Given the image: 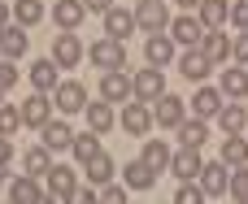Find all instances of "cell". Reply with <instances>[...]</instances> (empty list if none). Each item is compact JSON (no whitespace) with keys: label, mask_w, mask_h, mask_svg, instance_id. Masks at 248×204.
Segmentation results:
<instances>
[{"label":"cell","mask_w":248,"mask_h":204,"mask_svg":"<svg viewBox=\"0 0 248 204\" xmlns=\"http://www.w3.org/2000/svg\"><path fill=\"white\" fill-rule=\"evenodd\" d=\"M52 104H57V100H48V91H35V96H26V100H22V122L39 131L44 122H52Z\"/></svg>","instance_id":"obj_8"},{"label":"cell","mask_w":248,"mask_h":204,"mask_svg":"<svg viewBox=\"0 0 248 204\" xmlns=\"http://www.w3.org/2000/svg\"><path fill=\"white\" fill-rule=\"evenodd\" d=\"M48 152H52L48 144H39V148L22 152V170H26V174H35V178H39V174H48V170H52V157H48Z\"/></svg>","instance_id":"obj_27"},{"label":"cell","mask_w":248,"mask_h":204,"mask_svg":"<svg viewBox=\"0 0 248 204\" xmlns=\"http://www.w3.org/2000/svg\"><path fill=\"white\" fill-rule=\"evenodd\" d=\"M13 83H17V65H13V61H9V57H4V61H0V87H4V91H9V87H13Z\"/></svg>","instance_id":"obj_41"},{"label":"cell","mask_w":248,"mask_h":204,"mask_svg":"<svg viewBox=\"0 0 248 204\" xmlns=\"http://www.w3.org/2000/svg\"><path fill=\"white\" fill-rule=\"evenodd\" d=\"M9 26V9H4V0H0V30Z\"/></svg>","instance_id":"obj_46"},{"label":"cell","mask_w":248,"mask_h":204,"mask_svg":"<svg viewBox=\"0 0 248 204\" xmlns=\"http://www.w3.org/2000/svg\"><path fill=\"white\" fill-rule=\"evenodd\" d=\"M192 109H196V117H218L222 113V87H201Z\"/></svg>","instance_id":"obj_23"},{"label":"cell","mask_w":248,"mask_h":204,"mask_svg":"<svg viewBox=\"0 0 248 204\" xmlns=\"http://www.w3.org/2000/svg\"><path fill=\"white\" fill-rule=\"evenodd\" d=\"M83 57H87V48H83V39H78L74 30H61V35H52V61H57L61 70H74Z\"/></svg>","instance_id":"obj_1"},{"label":"cell","mask_w":248,"mask_h":204,"mask_svg":"<svg viewBox=\"0 0 248 204\" xmlns=\"http://www.w3.org/2000/svg\"><path fill=\"white\" fill-rule=\"evenodd\" d=\"M205 22H201V13H183V17H174L170 22V35H174V44H187V48H201V39H205Z\"/></svg>","instance_id":"obj_4"},{"label":"cell","mask_w":248,"mask_h":204,"mask_svg":"<svg viewBox=\"0 0 248 204\" xmlns=\"http://www.w3.org/2000/svg\"><path fill=\"white\" fill-rule=\"evenodd\" d=\"M131 83H135V100H148V104H153L157 96H166V83H161V65H148V70H140Z\"/></svg>","instance_id":"obj_10"},{"label":"cell","mask_w":248,"mask_h":204,"mask_svg":"<svg viewBox=\"0 0 248 204\" xmlns=\"http://www.w3.org/2000/svg\"><path fill=\"white\" fill-rule=\"evenodd\" d=\"M83 170H87V178H92V183H96V187H105V183H109V178H113V161H109V157H105V152H96V157H92V161H87V165H83Z\"/></svg>","instance_id":"obj_34"},{"label":"cell","mask_w":248,"mask_h":204,"mask_svg":"<svg viewBox=\"0 0 248 204\" xmlns=\"http://www.w3.org/2000/svg\"><path fill=\"white\" fill-rule=\"evenodd\" d=\"M179 139H183V148H201L205 139H209V126H205V117H183V126H179Z\"/></svg>","instance_id":"obj_30"},{"label":"cell","mask_w":248,"mask_h":204,"mask_svg":"<svg viewBox=\"0 0 248 204\" xmlns=\"http://www.w3.org/2000/svg\"><path fill=\"white\" fill-rule=\"evenodd\" d=\"M52 100H57V109L61 113H78V109H87V87L83 83H57V91H52Z\"/></svg>","instance_id":"obj_11"},{"label":"cell","mask_w":248,"mask_h":204,"mask_svg":"<svg viewBox=\"0 0 248 204\" xmlns=\"http://www.w3.org/2000/svg\"><path fill=\"white\" fill-rule=\"evenodd\" d=\"M57 61L52 57H44V61H35L31 65V83H35V91H57Z\"/></svg>","instance_id":"obj_22"},{"label":"cell","mask_w":248,"mask_h":204,"mask_svg":"<svg viewBox=\"0 0 248 204\" xmlns=\"http://www.w3.org/2000/svg\"><path fill=\"white\" fill-rule=\"evenodd\" d=\"M44 178H48V200H74L78 183H74V170L70 165H52Z\"/></svg>","instance_id":"obj_9"},{"label":"cell","mask_w":248,"mask_h":204,"mask_svg":"<svg viewBox=\"0 0 248 204\" xmlns=\"http://www.w3.org/2000/svg\"><path fill=\"white\" fill-rule=\"evenodd\" d=\"M153 183H157V170H153L144 157H140V161H126V187H131V191H148Z\"/></svg>","instance_id":"obj_20"},{"label":"cell","mask_w":248,"mask_h":204,"mask_svg":"<svg viewBox=\"0 0 248 204\" xmlns=\"http://www.w3.org/2000/svg\"><path fill=\"white\" fill-rule=\"evenodd\" d=\"M153 104H157L153 117H157L161 131H179V126H183V117H187V100H183V96H170V91H166V96H157Z\"/></svg>","instance_id":"obj_3"},{"label":"cell","mask_w":248,"mask_h":204,"mask_svg":"<svg viewBox=\"0 0 248 204\" xmlns=\"http://www.w3.org/2000/svg\"><path fill=\"white\" fill-rule=\"evenodd\" d=\"M0 61H4V52H0Z\"/></svg>","instance_id":"obj_49"},{"label":"cell","mask_w":248,"mask_h":204,"mask_svg":"<svg viewBox=\"0 0 248 204\" xmlns=\"http://www.w3.org/2000/svg\"><path fill=\"white\" fill-rule=\"evenodd\" d=\"M135 26H140L135 13H126V9H118V4L105 13V35H113V39H122V44H126V35H131Z\"/></svg>","instance_id":"obj_18"},{"label":"cell","mask_w":248,"mask_h":204,"mask_svg":"<svg viewBox=\"0 0 248 204\" xmlns=\"http://www.w3.org/2000/svg\"><path fill=\"white\" fill-rule=\"evenodd\" d=\"M83 13H87V4H83V0H57V9H52V22H57L61 30H74V26L83 22Z\"/></svg>","instance_id":"obj_21"},{"label":"cell","mask_w":248,"mask_h":204,"mask_svg":"<svg viewBox=\"0 0 248 204\" xmlns=\"http://www.w3.org/2000/svg\"><path fill=\"white\" fill-rule=\"evenodd\" d=\"M100 200H105V204H122V200H126V187H113V183H105V187H100Z\"/></svg>","instance_id":"obj_42"},{"label":"cell","mask_w":248,"mask_h":204,"mask_svg":"<svg viewBox=\"0 0 248 204\" xmlns=\"http://www.w3.org/2000/svg\"><path fill=\"white\" fill-rule=\"evenodd\" d=\"M9 200H17V204H44V200H48V191L35 183V174H22V178H13V187H9Z\"/></svg>","instance_id":"obj_15"},{"label":"cell","mask_w":248,"mask_h":204,"mask_svg":"<svg viewBox=\"0 0 248 204\" xmlns=\"http://www.w3.org/2000/svg\"><path fill=\"white\" fill-rule=\"evenodd\" d=\"M96 152H100V135H96V131H92V126H87V131H83V135H74V157H78V161H83V165H87V161H92V157H96Z\"/></svg>","instance_id":"obj_32"},{"label":"cell","mask_w":248,"mask_h":204,"mask_svg":"<svg viewBox=\"0 0 248 204\" xmlns=\"http://www.w3.org/2000/svg\"><path fill=\"white\" fill-rule=\"evenodd\" d=\"M231 22L240 30H248V0H231Z\"/></svg>","instance_id":"obj_40"},{"label":"cell","mask_w":248,"mask_h":204,"mask_svg":"<svg viewBox=\"0 0 248 204\" xmlns=\"http://www.w3.org/2000/svg\"><path fill=\"white\" fill-rule=\"evenodd\" d=\"M74 200H78V204H96V200H100L96 183H92V187H78V191H74Z\"/></svg>","instance_id":"obj_43"},{"label":"cell","mask_w":248,"mask_h":204,"mask_svg":"<svg viewBox=\"0 0 248 204\" xmlns=\"http://www.w3.org/2000/svg\"><path fill=\"white\" fill-rule=\"evenodd\" d=\"M201 52L218 65V61H231V35H222V26H209L205 39H201Z\"/></svg>","instance_id":"obj_13"},{"label":"cell","mask_w":248,"mask_h":204,"mask_svg":"<svg viewBox=\"0 0 248 204\" xmlns=\"http://www.w3.org/2000/svg\"><path fill=\"white\" fill-rule=\"evenodd\" d=\"M126 96H135L131 74H126V70H105V78H100V100L118 104V100H126Z\"/></svg>","instance_id":"obj_6"},{"label":"cell","mask_w":248,"mask_h":204,"mask_svg":"<svg viewBox=\"0 0 248 204\" xmlns=\"http://www.w3.org/2000/svg\"><path fill=\"white\" fill-rule=\"evenodd\" d=\"M113 109H109V100H100V104H87V126L96 131V135H105V131H113Z\"/></svg>","instance_id":"obj_29"},{"label":"cell","mask_w":248,"mask_h":204,"mask_svg":"<svg viewBox=\"0 0 248 204\" xmlns=\"http://www.w3.org/2000/svg\"><path fill=\"white\" fill-rule=\"evenodd\" d=\"M0 104H4V87H0Z\"/></svg>","instance_id":"obj_48"},{"label":"cell","mask_w":248,"mask_h":204,"mask_svg":"<svg viewBox=\"0 0 248 204\" xmlns=\"http://www.w3.org/2000/svg\"><path fill=\"white\" fill-rule=\"evenodd\" d=\"M231 61H235V65H248V30L231 35Z\"/></svg>","instance_id":"obj_37"},{"label":"cell","mask_w":248,"mask_h":204,"mask_svg":"<svg viewBox=\"0 0 248 204\" xmlns=\"http://www.w3.org/2000/svg\"><path fill=\"white\" fill-rule=\"evenodd\" d=\"M179 70H183V78H192V83H201V78H209V70H214V61L201 52V48H187L183 57H179Z\"/></svg>","instance_id":"obj_17"},{"label":"cell","mask_w":248,"mask_h":204,"mask_svg":"<svg viewBox=\"0 0 248 204\" xmlns=\"http://www.w3.org/2000/svg\"><path fill=\"white\" fill-rule=\"evenodd\" d=\"M170 170H174L183 183H196V178H201V170H205V161H201V148H183V152H174Z\"/></svg>","instance_id":"obj_14"},{"label":"cell","mask_w":248,"mask_h":204,"mask_svg":"<svg viewBox=\"0 0 248 204\" xmlns=\"http://www.w3.org/2000/svg\"><path fill=\"white\" fill-rule=\"evenodd\" d=\"M26 122H22V109L17 104H0V135H17Z\"/></svg>","instance_id":"obj_36"},{"label":"cell","mask_w":248,"mask_h":204,"mask_svg":"<svg viewBox=\"0 0 248 204\" xmlns=\"http://www.w3.org/2000/svg\"><path fill=\"white\" fill-rule=\"evenodd\" d=\"M13 17H17L22 26H35V22H44V4H39V0H17V4H13Z\"/></svg>","instance_id":"obj_35"},{"label":"cell","mask_w":248,"mask_h":204,"mask_svg":"<svg viewBox=\"0 0 248 204\" xmlns=\"http://www.w3.org/2000/svg\"><path fill=\"white\" fill-rule=\"evenodd\" d=\"M174 4H183V9H201V0H174Z\"/></svg>","instance_id":"obj_47"},{"label":"cell","mask_w":248,"mask_h":204,"mask_svg":"<svg viewBox=\"0 0 248 204\" xmlns=\"http://www.w3.org/2000/svg\"><path fill=\"white\" fill-rule=\"evenodd\" d=\"M39 135H44V144H48L52 152H61V148H74V131H70L65 122H44V126H39Z\"/></svg>","instance_id":"obj_24"},{"label":"cell","mask_w":248,"mask_h":204,"mask_svg":"<svg viewBox=\"0 0 248 204\" xmlns=\"http://www.w3.org/2000/svg\"><path fill=\"white\" fill-rule=\"evenodd\" d=\"M92 65H100V70H126V44L113 39V35L96 39L92 44Z\"/></svg>","instance_id":"obj_2"},{"label":"cell","mask_w":248,"mask_h":204,"mask_svg":"<svg viewBox=\"0 0 248 204\" xmlns=\"http://www.w3.org/2000/svg\"><path fill=\"white\" fill-rule=\"evenodd\" d=\"M83 4H87L92 13H109V9H113V0H83Z\"/></svg>","instance_id":"obj_45"},{"label":"cell","mask_w":248,"mask_h":204,"mask_svg":"<svg viewBox=\"0 0 248 204\" xmlns=\"http://www.w3.org/2000/svg\"><path fill=\"white\" fill-rule=\"evenodd\" d=\"M201 22L205 26H227L231 22V0H201Z\"/></svg>","instance_id":"obj_26"},{"label":"cell","mask_w":248,"mask_h":204,"mask_svg":"<svg viewBox=\"0 0 248 204\" xmlns=\"http://www.w3.org/2000/svg\"><path fill=\"white\" fill-rule=\"evenodd\" d=\"M201 187H205V196H227V191H231V165H227V161L205 165V170H201Z\"/></svg>","instance_id":"obj_12"},{"label":"cell","mask_w":248,"mask_h":204,"mask_svg":"<svg viewBox=\"0 0 248 204\" xmlns=\"http://www.w3.org/2000/svg\"><path fill=\"white\" fill-rule=\"evenodd\" d=\"M174 200H179V204H201V200H205V187H201V183H183Z\"/></svg>","instance_id":"obj_39"},{"label":"cell","mask_w":248,"mask_h":204,"mask_svg":"<svg viewBox=\"0 0 248 204\" xmlns=\"http://www.w3.org/2000/svg\"><path fill=\"white\" fill-rule=\"evenodd\" d=\"M231 196L248 204V165H240V170L231 174Z\"/></svg>","instance_id":"obj_38"},{"label":"cell","mask_w":248,"mask_h":204,"mask_svg":"<svg viewBox=\"0 0 248 204\" xmlns=\"http://www.w3.org/2000/svg\"><path fill=\"white\" fill-rule=\"evenodd\" d=\"M153 122H157V117H153L148 100H135V104H126V109H122V131H126V135H135V139H140V135H148V131H153Z\"/></svg>","instance_id":"obj_7"},{"label":"cell","mask_w":248,"mask_h":204,"mask_svg":"<svg viewBox=\"0 0 248 204\" xmlns=\"http://www.w3.org/2000/svg\"><path fill=\"white\" fill-rule=\"evenodd\" d=\"M26 44H31V39H26V26H22V22H13V26L0 30V52H4L9 61H17V57L26 52Z\"/></svg>","instance_id":"obj_19"},{"label":"cell","mask_w":248,"mask_h":204,"mask_svg":"<svg viewBox=\"0 0 248 204\" xmlns=\"http://www.w3.org/2000/svg\"><path fill=\"white\" fill-rule=\"evenodd\" d=\"M13 161V144H9V135H0V170Z\"/></svg>","instance_id":"obj_44"},{"label":"cell","mask_w":248,"mask_h":204,"mask_svg":"<svg viewBox=\"0 0 248 204\" xmlns=\"http://www.w3.org/2000/svg\"><path fill=\"white\" fill-rule=\"evenodd\" d=\"M222 161H227L231 170L248 165V139H240V135H227V139H222Z\"/></svg>","instance_id":"obj_28"},{"label":"cell","mask_w":248,"mask_h":204,"mask_svg":"<svg viewBox=\"0 0 248 204\" xmlns=\"http://www.w3.org/2000/svg\"><path fill=\"white\" fill-rule=\"evenodd\" d=\"M144 57H148V65H170L174 61V35H148V44H144Z\"/></svg>","instance_id":"obj_16"},{"label":"cell","mask_w":248,"mask_h":204,"mask_svg":"<svg viewBox=\"0 0 248 204\" xmlns=\"http://www.w3.org/2000/svg\"><path fill=\"white\" fill-rule=\"evenodd\" d=\"M222 96H227V100L248 96V70H240V65H227V70H222Z\"/></svg>","instance_id":"obj_25"},{"label":"cell","mask_w":248,"mask_h":204,"mask_svg":"<svg viewBox=\"0 0 248 204\" xmlns=\"http://www.w3.org/2000/svg\"><path fill=\"white\" fill-rule=\"evenodd\" d=\"M218 122H222V131H227V135H240V131L248 126V113H244V104H222Z\"/></svg>","instance_id":"obj_31"},{"label":"cell","mask_w":248,"mask_h":204,"mask_svg":"<svg viewBox=\"0 0 248 204\" xmlns=\"http://www.w3.org/2000/svg\"><path fill=\"white\" fill-rule=\"evenodd\" d=\"M144 161L161 174V170H170V161H174V157H170V148H166L161 139H148V144H144Z\"/></svg>","instance_id":"obj_33"},{"label":"cell","mask_w":248,"mask_h":204,"mask_svg":"<svg viewBox=\"0 0 248 204\" xmlns=\"http://www.w3.org/2000/svg\"><path fill=\"white\" fill-rule=\"evenodd\" d=\"M135 22L148 30V35H157V30H170V9H166V0H140V9H135Z\"/></svg>","instance_id":"obj_5"}]
</instances>
